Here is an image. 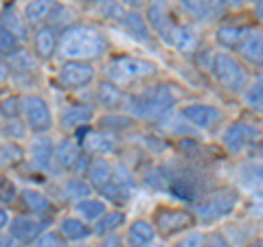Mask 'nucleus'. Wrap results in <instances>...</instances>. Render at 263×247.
I'll list each match as a JSON object with an SVG mask.
<instances>
[{
  "label": "nucleus",
  "instance_id": "1",
  "mask_svg": "<svg viewBox=\"0 0 263 247\" xmlns=\"http://www.w3.org/2000/svg\"><path fill=\"white\" fill-rule=\"evenodd\" d=\"M108 48L105 37L92 27L86 24H72L60 37V53L66 61H88L101 57Z\"/></svg>",
  "mask_w": 263,
  "mask_h": 247
},
{
  "label": "nucleus",
  "instance_id": "2",
  "mask_svg": "<svg viewBox=\"0 0 263 247\" xmlns=\"http://www.w3.org/2000/svg\"><path fill=\"white\" fill-rule=\"evenodd\" d=\"M178 103V94L171 90L169 86H154V88H147L145 92L136 94L129 98V105H132V112L141 118H149V120H158L167 114L174 105Z\"/></svg>",
  "mask_w": 263,
  "mask_h": 247
},
{
  "label": "nucleus",
  "instance_id": "3",
  "mask_svg": "<svg viewBox=\"0 0 263 247\" xmlns=\"http://www.w3.org/2000/svg\"><path fill=\"white\" fill-rule=\"evenodd\" d=\"M156 64L147 61V59H138V57H114V59L108 64L105 68V75H108V81L117 86L123 84H136V81H143L147 77L156 75Z\"/></svg>",
  "mask_w": 263,
  "mask_h": 247
},
{
  "label": "nucleus",
  "instance_id": "4",
  "mask_svg": "<svg viewBox=\"0 0 263 247\" xmlns=\"http://www.w3.org/2000/svg\"><path fill=\"white\" fill-rule=\"evenodd\" d=\"M211 70H213V77L217 79V84L224 86L228 92H241V90H246L248 75H246V68L233 55H226V53L215 55Z\"/></svg>",
  "mask_w": 263,
  "mask_h": 247
},
{
  "label": "nucleus",
  "instance_id": "5",
  "mask_svg": "<svg viewBox=\"0 0 263 247\" xmlns=\"http://www.w3.org/2000/svg\"><path fill=\"white\" fill-rule=\"evenodd\" d=\"M235 203H237V195L233 191H228V188H221V191H215L209 197H204L195 205V219L202 221V223H213V221L230 215Z\"/></svg>",
  "mask_w": 263,
  "mask_h": 247
},
{
  "label": "nucleus",
  "instance_id": "6",
  "mask_svg": "<svg viewBox=\"0 0 263 247\" xmlns=\"http://www.w3.org/2000/svg\"><path fill=\"white\" fill-rule=\"evenodd\" d=\"M22 114H24V120H27L29 129L35 131V134H44V131H48L53 127L51 108H48V103L42 96H27L24 98Z\"/></svg>",
  "mask_w": 263,
  "mask_h": 247
},
{
  "label": "nucleus",
  "instance_id": "7",
  "mask_svg": "<svg viewBox=\"0 0 263 247\" xmlns=\"http://www.w3.org/2000/svg\"><path fill=\"white\" fill-rule=\"evenodd\" d=\"M156 230L164 236H171L176 232L189 230L195 223V215L189 210H180V208H160L156 212Z\"/></svg>",
  "mask_w": 263,
  "mask_h": 247
},
{
  "label": "nucleus",
  "instance_id": "8",
  "mask_svg": "<svg viewBox=\"0 0 263 247\" xmlns=\"http://www.w3.org/2000/svg\"><path fill=\"white\" fill-rule=\"evenodd\" d=\"M95 79V68L88 61H66L60 72H57V81L66 90H79L88 86Z\"/></svg>",
  "mask_w": 263,
  "mask_h": 247
},
{
  "label": "nucleus",
  "instance_id": "9",
  "mask_svg": "<svg viewBox=\"0 0 263 247\" xmlns=\"http://www.w3.org/2000/svg\"><path fill=\"white\" fill-rule=\"evenodd\" d=\"M259 129L252 127L250 122L243 120H235L226 131H224V147L230 153H239L243 151L248 145H252L254 140H259Z\"/></svg>",
  "mask_w": 263,
  "mask_h": 247
},
{
  "label": "nucleus",
  "instance_id": "10",
  "mask_svg": "<svg viewBox=\"0 0 263 247\" xmlns=\"http://www.w3.org/2000/svg\"><path fill=\"white\" fill-rule=\"evenodd\" d=\"M46 228V221L44 219H37V217H31V215H20L13 219V223L9 228V234L15 236L20 243H33L42 236Z\"/></svg>",
  "mask_w": 263,
  "mask_h": 247
},
{
  "label": "nucleus",
  "instance_id": "11",
  "mask_svg": "<svg viewBox=\"0 0 263 247\" xmlns=\"http://www.w3.org/2000/svg\"><path fill=\"white\" fill-rule=\"evenodd\" d=\"M182 118L186 122H191L197 129H211L213 125H217L221 118V112L213 105H204V103H193L182 108Z\"/></svg>",
  "mask_w": 263,
  "mask_h": 247
},
{
  "label": "nucleus",
  "instance_id": "12",
  "mask_svg": "<svg viewBox=\"0 0 263 247\" xmlns=\"http://www.w3.org/2000/svg\"><path fill=\"white\" fill-rule=\"evenodd\" d=\"M149 24L158 31V35L162 37V42H167V37H169V33L174 31V27L178 22H174V18H171V13H169V7L164 0H154V3L149 5Z\"/></svg>",
  "mask_w": 263,
  "mask_h": 247
},
{
  "label": "nucleus",
  "instance_id": "13",
  "mask_svg": "<svg viewBox=\"0 0 263 247\" xmlns=\"http://www.w3.org/2000/svg\"><path fill=\"white\" fill-rule=\"evenodd\" d=\"M60 33L53 27H40L35 37H33V48H35V55L40 59H48L53 57L55 51H60Z\"/></svg>",
  "mask_w": 263,
  "mask_h": 247
},
{
  "label": "nucleus",
  "instance_id": "14",
  "mask_svg": "<svg viewBox=\"0 0 263 247\" xmlns=\"http://www.w3.org/2000/svg\"><path fill=\"white\" fill-rule=\"evenodd\" d=\"M92 118H95L92 108H88V105H70V108H66L62 112V127L66 131H72V129L79 131V127H86Z\"/></svg>",
  "mask_w": 263,
  "mask_h": 247
},
{
  "label": "nucleus",
  "instance_id": "15",
  "mask_svg": "<svg viewBox=\"0 0 263 247\" xmlns=\"http://www.w3.org/2000/svg\"><path fill=\"white\" fill-rule=\"evenodd\" d=\"M86 177H88V182L92 188H97L99 193L103 191L105 186H108L112 179H114V171L112 167L105 160L101 158H95V160H90L88 164V173H86Z\"/></svg>",
  "mask_w": 263,
  "mask_h": 247
},
{
  "label": "nucleus",
  "instance_id": "16",
  "mask_svg": "<svg viewBox=\"0 0 263 247\" xmlns=\"http://www.w3.org/2000/svg\"><path fill=\"white\" fill-rule=\"evenodd\" d=\"M239 55L254 66H263V31H248L239 46Z\"/></svg>",
  "mask_w": 263,
  "mask_h": 247
},
{
  "label": "nucleus",
  "instance_id": "17",
  "mask_svg": "<svg viewBox=\"0 0 263 247\" xmlns=\"http://www.w3.org/2000/svg\"><path fill=\"white\" fill-rule=\"evenodd\" d=\"M55 11H57L55 0H31L24 7V20L29 24H44L46 20L53 18Z\"/></svg>",
  "mask_w": 263,
  "mask_h": 247
},
{
  "label": "nucleus",
  "instance_id": "18",
  "mask_svg": "<svg viewBox=\"0 0 263 247\" xmlns=\"http://www.w3.org/2000/svg\"><path fill=\"white\" fill-rule=\"evenodd\" d=\"M97 101H99V105H103V108H108V110H117L125 101H129V98L117 84L103 81V84H99V88H97Z\"/></svg>",
  "mask_w": 263,
  "mask_h": 247
},
{
  "label": "nucleus",
  "instance_id": "19",
  "mask_svg": "<svg viewBox=\"0 0 263 247\" xmlns=\"http://www.w3.org/2000/svg\"><path fill=\"white\" fill-rule=\"evenodd\" d=\"M81 158V151H79V145L77 140H70V138H64L60 145L55 147V162L60 164L62 169L70 171L77 167V162Z\"/></svg>",
  "mask_w": 263,
  "mask_h": 247
},
{
  "label": "nucleus",
  "instance_id": "20",
  "mask_svg": "<svg viewBox=\"0 0 263 247\" xmlns=\"http://www.w3.org/2000/svg\"><path fill=\"white\" fill-rule=\"evenodd\" d=\"M81 142H84V147L90 153H110L117 147V138L110 131H88L81 138Z\"/></svg>",
  "mask_w": 263,
  "mask_h": 247
},
{
  "label": "nucleus",
  "instance_id": "21",
  "mask_svg": "<svg viewBox=\"0 0 263 247\" xmlns=\"http://www.w3.org/2000/svg\"><path fill=\"white\" fill-rule=\"evenodd\" d=\"M154 236H156V228L152 223H147V221L138 219L127 230V245L129 247H147L154 243Z\"/></svg>",
  "mask_w": 263,
  "mask_h": 247
},
{
  "label": "nucleus",
  "instance_id": "22",
  "mask_svg": "<svg viewBox=\"0 0 263 247\" xmlns=\"http://www.w3.org/2000/svg\"><path fill=\"white\" fill-rule=\"evenodd\" d=\"M31 158L35 162L37 169L42 171H48L51 169V164L55 160V147L48 138H37L35 142L31 145Z\"/></svg>",
  "mask_w": 263,
  "mask_h": 247
},
{
  "label": "nucleus",
  "instance_id": "23",
  "mask_svg": "<svg viewBox=\"0 0 263 247\" xmlns=\"http://www.w3.org/2000/svg\"><path fill=\"white\" fill-rule=\"evenodd\" d=\"M121 27L125 29V33H129L132 37L141 39V42H145V39H149V27H147V20L143 18L141 13L136 11H125V15L121 18Z\"/></svg>",
  "mask_w": 263,
  "mask_h": 247
},
{
  "label": "nucleus",
  "instance_id": "24",
  "mask_svg": "<svg viewBox=\"0 0 263 247\" xmlns=\"http://www.w3.org/2000/svg\"><path fill=\"white\" fill-rule=\"evenodd\" d=\"M246 35H248V31H246L243 27H233V24H228V27H219L215 31L217 44H221L224 48H239Z\"/></svg>",
  "mask_w": 263,
  "mask_h": 247
},
{
  "label": "nucleus",
  "instance_id": "25",
  "mask_svg": "<svg viewBox=\"0 0 263 247\" xmlns=\"http://www.w3.org/2000/svg\"><path fill=\"white\" fill-rule=\"evenodd\" d=\"M164 44H169V46H176L178 51H191V48L195 46V35H193V31L189 29V27H182V24H176L174 31L169 33V37H167V42Z\"/></svg>",
  "mask_w": 263,
  "mask_h": 247
},
{
  "label": "nucleus",
  "instance_id": "26",
  "mask_svg": "<svg viewBox=\"0 0 263 247\" xmlns=\"http://www.w3.org/2000/svg\"><path fill=\"white\" fill-rule=\"evenodd\" d=\"M75 210L79 212L81 221H92V223H97V221L108 212V208H105V203L101 199H90V197L84 201H77Z\"/></svg>",
  "mask_w": 263,
  "mask_h": 247
},
{
  "label": "nucleus",
  "instance_id": "27",
  "mask_svg": "<svg viewBox=\"0 0 263 247\" xmlns=\"http://www.w3.org/2000/svg\"><path fill=\"white\" fill-rule=\"evenodd\" d=\"M22 203L27 205L31 212H35V215H44V212L53 210L48 197L44 193H40V191H33V188H24L22 191Z\"/></svg>",
  "mask_w": 263,
  "mask_h": 247
},
{
  "label": "nucleus",
  "instance_id": "28",
  "mask_svg": "<svg viewBox=\"0 0 263 247\" xmlns=\"http://www.w3.org/2000/svg\"><path fill=\"white\" fill-rule=\"evenodd\" d=\"M123 221H125V215H123V212H117V210H114V212H105V215L95 223L92 232L97 236L114 234V230H119L123 225Z\"/></svg>",
  "mask_w": 263,
  "mask_h": 247
},
{
  "label": "nucleus",
  "instance_id": "29",
  "mask_svg": "<svg viewBox=\"0 0 263 247\" xmlns=\"http://www.w3.org/2000/svg\"><path fill=\"white\" fill-rule=\"evenodd\" d=\"M60 230H62V236L66 241H84V238L92 232V230L86 225V221H79V219H64Z\"/></svg>",
  "mask_w": 263,
  "mask_h": 247
},
{
  "label": "nucleus",
  "instance_id": "30",
  "mask_svg": "<svg viewBox=\"0 0 263 247\" xmlns=\"http://www.w3.org/2000/svg\"><path fill=\"white\" fill-rule=\"evenodd\" d=\"M0 160H3V167H15V164H20L24 160V149L18 145V142H3L0 147Z\"/></svg>",
  "mask_w": 263,
  "mask_h": 247
},
{
  "label": "nucleus",
  "instance_id": "31",
  "mask_svg": "<svg viewBox=\"0 0 263 247\" xmlns=\"http://www.w3.org/2000/svg\"><path fill=\"white\" fill-rule=\"evenodd\" d=\"M243 98H246V105L254 112H263V79L254 81L248 88L243 90Z\"/></svg>",
  "mask_w": 263,
  "mask_h": 247
},
{
  "label": "nucleus",
  "instance_id": "32",
  "mask_svg": "<svg viewBox=\"0 0 263 247\" xmlns=\"http://www.w3.org/2000/svg\"><path fill=\"white\" fill-rule=\"evenodd\" d=\"M3 27L9 29L11 33H15V35H18L20 39L27 37V24L20 20V15L15 13L13 7H7V9L3 11Z\"/></svg>",
  "mask_w": 263,
  "mask_h": 247
},
{
  "label": "nucleus",
  "instance_id": "33",
  "mask_svg": "<svg viewBox=\"0 0 263 247\" xmlns=\"http://www.w3.org/2000/svg\"><path fill=\"white\" fill-rule=\"evenodd\" d=\"M90 188L84 179H79V177H75V179H68V182L64 184V195L68 197V199H75V201H84V199H88V195H90Z\"/></svg>",
  "mask_w": 263,
  "mask_h": 247
},
{
  "label": "nucleus",
  "instance_id": "34",
  "mask_svg": "<svg viewBox=\"0 0 263 247\" xmlns=\"http://www.w3.org/2000/svg\"><path fill=\"white\" fill-rule=\"evenodd\" d=\"M9 66L15 70V72H20V75H27V72H33L35 70V59L31 57V53L27 51H18V53H13L9 57Z\"/></svg>",
  "mask_w": 263,
  "mask_h": 247
},
{
  "label": "nucleus",
  "instance_id": "35",
  "mask_svg": "<svg viewBox=\"0 0 263 247\" xmlns=\"http://www.w3.org/2000/svg\"><path fill=\"white\" fill-rule=\"evenodd\" d=\"M18 35L11 33L9 29H0V51H3L5 57H11L13 53H18Z\"/></svg>",
  "mask_w": 263,
  "mask_h": 247
},
{
  "label": "nucleus",
  "instance_id": "36",
  "mask_svg": "<svg viewBox=\"0 0 263 247\" xmlns=\"http://www.w3.org/2000/svg\"><path fill=\"white\" fill-rule=\"evenodd\" d=\"M22 108H24V98L7 96V98H3V110H0V112H3V118L13 120L22 112Z\"/></svg>",
  "mask_w": 263,
  "mask_h": 247
},
{
  "label": "nucleus",
  "instance_id": "37",
  "mask_svg": "<svg viewBox=\"0 0 263 247\" xmlns=\"http://www.w3.org/2000/svg\"><path fill=\"white\" fill-rule=\"evenodd\" d=\"M101 127L105 129V131H117V129H125V127H129L132 125V118L129 116H119V114H110V116H103L101 120Z\"/></svg>",
  "mask_w": 263,
  "mask_h": 247
},
{
  "label": "nucleus",
  "instance_id": "38",
  "mask_svg": "<svg viewBox=\"0 0 263 247\" xmlns=\"http://www.w3.org/2000/svg\"><path fill=\"white\" fill-rule=\"evenodd\" d=\"M169 191L174 193L178 199H189V201L195 199V191H193L191 186H186L182 179H174V182H171V186H169Z\"/></svg>",
  "mask_w": 263,
  "mask_h": 247
},
{
  "label": "nucleus",
  "instance_id": "39",
  "mask_svg": "<svg viewBox=\"0 0 263 247\" xmlns=\"http://www.w3.org/2000/svg\"><path fill=\"white\" fill-rule=\"evenodd\" d=\"M35 247H66V241L60 236V234H55V232H46L42 234L35 241Z\"/></svg>",
  "mask_w": 263,
  "mask_h": 247
},
{
  "label": "nucleus",
  "instance_id": "40",
  "mask_svg": "<svg viewBox=\"0 0 263 247\" xmlns=\"http://www.w3.org/2000/svg\"><path fill=\"white\" fill-rule=\"evenodd\" d=\"M0 201H3V205L15 201V186L9 179H3V184H0Z\"/></svg>",
  "mask_w": 263,
  "mask_h": 247
},
{
  "label": "nucleus",
  "instance_id": "41",
  "mask_svg": "<svg viewBox=\"0 0 263 247\" xmlns=\"http://www.w3.org/2000/svg\"><path fill=\"white\" fill-rule=\"evenodd\" d=\"M176 247H204V236H202V234H197V232L186 234L182 241H178V243H176Z\"/></svg>",
  "mask_w": 263,
  "mask_h": 247
},
{
  "label": "nucleus",
  "instance_id": "42",
  "mask_svg": "<svg viewBox=\"0 0 263 247\" xmlns=\"http://www.w3.org/2000/svg\"><path fill=\"white\" fill-rule=\"evenodd\" d=\"M204 247H230V245L221 234H211L209 238H204Z\"/></svg>",
  "mask_w": 263,
  "mask_h": 247
},
{
  "label": "nucleus",
  "instance_id": "43",
  "mask_svg": "<svg viewBox=\"0 0 263 247\" xmlns=\"http://www.w3.org/2000/svg\"><path fill=\"white\" fill-rule=\"evenodd\" d=\"M99 247H123V241H121V236H117V234H108Z\"/></svg>",
  "mask_w": 263,
  "mask_h": 247
},
{
  "label": "nucleus",
  "instance_id": "44",
  "mask_svg": "<svg viewBox=\"0 0 263 247\" xmlns=\"http://www.w3.org/2000/svg\"><path fill=\"white\" fill-rule=\"evenodd\" d=\"M0 247H24V243H20L18 238L11 236V234H9V236L5 234L3 238H0Z\"/></svg>",
  "mask_w": 263,
  "mask_h": 247
},
{
  "label": "nucleus",
  "instance_id": "45",
  "mask_svg": "<svg viewBox=\"0 0 263 247\" xmlns=\"http://www.w3.org/2000/svg\"><path fill=\"white\" fill-rule=\"evenodd\" d=\"M254 13H257V18L263 22V0H259V3L254 5Z\"/></svg>",
  "mask_w": 263,
  "mask_h": 247
},
{
  "label": "nucleus",
  "instance_id": "46",
  "mask_svg": "<svg viewBox=\"0 0 263 247\" xmlns=\"http://www.w3.org/2000/svg\"><path fill=\"white\" fill-rule=\"evenodd\" d=\"M0 225H3V230H7V210L5 208L0 210Z\"/></svg>",
  "mask_w": 263,
  "mask_h": 247
},
{
  "label": "nucleus",
  "instance_id": "47",
  "mask_svg": "<svg viewBox=\"0 0 263 247\" xmlns=\"http://www.w3.org/2000/svg\"><path fill=\"white\" fill-rule=\"evenodd\" d=\"M248 247H263V238H257V241H254V243H250Z\"/></svg>",
  "mask_w": 263,
  "mask_h": 247
},
{
  "label": "nucleus",
  "instance_id": "48",
  "mask_svg": "<svg viewBox=\"0 0 263 247\" xmlns=\"http://www.w3.org/2000/svg\"><path fill=\"white\" fill-rule=\"evenodd\" d=\"M226 5H241V0H224Z\"/></svg>",
  "mask_w": 263,
  "mask_h": 247
},
{
  "label": "nucleus",
  "instance_id": "49",
  "mask_svg": "<svg viewBox=\"0 0 263 247\" xmlns=\"http://www.w3.org/2000/svg\"><path fill=\"white\" fill-rule=\"evenodd\" d=\"M147 247H164V245H160V243H152V245H147Z\"/></svg>",
  "mask_w": 263,
  "mask_h": 247
},
{
  "label": "nucleus",
  "instance_id": "50",
  "mask_svg": "<svg viewBox=\"0 0 263 247\" xmlns=\"http://www.w3.org/2000/svg\"><path fill=\"white\" fill-rule=\"evenodd\" d=\"M252 3H259V0H252Z\"/></svg>",
  "mask_w": 263,
  "mask_h": 247
},
{
  "label": "nucleus",
  "instance_id": "51",
  "mask_svg": "<svg viewBox=\"0 0 263 247\" xmlns=\"http://www.w3.org/2000/svg\"><path fill=\"white\" fill-rule=\"evenodd\" d=\"M84 3H90V0H84Z\"/></svg>",
  "mask_w": 263,
  "mask_h": 247
}]
</instances>
